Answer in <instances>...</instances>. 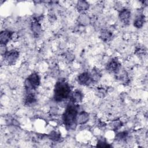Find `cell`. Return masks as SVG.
Returning <instances> with one entry per match:
<instances>
[{"label":"cell","instance_id":"15","mask_svg":"<svg viewBox=\"0 0 148 148\" xmlns=\"http://www.w3.org/2000/svg\"><path fill=\"white\" fill-rule=\"evenodd\" d=\"M112 35V33L110 31H108L106 29L103 30L101 32V39L103 41H105V42L108 41V40H109L110 39Z\"/></svg>","mask_w":148,"mask_h":148},{"label":"cell","instance_id":"20","mask_svg":"<svg viewBox=\"0 0 148 148\" xmlns=\"http://www.w3.org/2000/svg\"><path fill=\"white\" fill-rule=\"evenodd\" d=\"M121 126V122L120 121H116L113 123V127L114 130H117Z\"/></svg>","mask_w":148,"mask_h":148},{"label":"cell","instance_id":"14","mask_svg":"<svg viewBox=\"0 0 148 148\" xmlns=\"http://www.w3.org/2000/svg\"><path fill=\"white\" fill-rule=\"evenodd\" d=\"M90 75H91L92 82H97L98 80H99L100 79V77L101 76V74L100 72L98 70V69H92Z\"/></svg>","mask_w":148,"mask_h":148},{"label":"cell","instance_id":"12","mask_svg":"<svg viewBox=\"0 0 148 148\" xmlns=\"http://www.w3.org/2000/svg\"><path fill=\"white\" fill-rule=\"evenodd\" d=\"M145 21V17L143 14L138 16L134 21V25L137 28H140L143 27Z\"/></svg>","mask_w":148,"mask_h":148},{"label":"cell","instance_id":"4","mask_svg":"<svg viewBox=\"0 0 148 148\" xmlns=\"http://www.w3.org/2000/svg\"><path fill=\"white\" fill-rule=\"evenodd\" d=\"M5 60L9 64H13L19 56V52L16 50L7 51L3 55Z\"/></svg>","mask_w":148,"mask_h":148},{"label":"cell","instance_id":"3","mask_svg":"<svg viewBox=\"0 0 148 148\" xmlns=\"http://www.w3.org/2000/svg\"><path fill=\"white\" fill-rule=\"evenodd\" d=\"M40 82V77L37 73L31 74L25 81V87L27 92H31L35 90L39 86Z\"/></svg>","mask_w":148,"mask_h":148},{"label":"cell","instance_id":"5","mask_svg":"<svg viewBox=\"0 0 148 148\" xmlns=\"http://www.w3.org/2000/svg\"><path fill=\"white\" fill-rule=\"evenodd\" d=\"M120 66L121 64L118 59L117 58H114L108 63L106 68L108 71L110 72L117 73L119 71Z\"/></svg>","mask_w":148,"mask_h":148},{"label":"cell","instance_id":"19","mask_svg":"<svg viewBox=\"0 0 148 148\" xmlns=\"http://www.w3.org/2000/svg\"><path fill=\"white\" fill-rule=\"evenodd\" d=\"M97 146L99 147H110L111 145H109L105 140H99Z\"/></svg>","mask_w":148,"mask_h":148},{"label":"cell","instance_id":"8","mask_svg":"<svg viewBox=\"0 0 148 148\" xmlns=\"http://www.w3.org/2000/svg\"><path fill=\"white\" fill-rule=\"evenodd\" d=\"M13 32L8 30H5L1 32L0 42L1 45H6L9 40L12 38Z\"/></svg>","mask_w":148,"mask_h":148},{"label":"cell","instance_id":"2","mask_svg":"<svg viewBox=\"0 0 148 148\" xmlns=\"http://www.w3.org/2000/svg\"><path fill=\"white\" fill-rule=\"evenodd\" d=\"M71 93V87L65 80L58 81L54 86V99L57 102L66 99Z\"/></svg>","mask_w":148,"mask_h":148},{"label":"cell","instance_id":"9","mask_svg":"<svg viewBox=\"0 0 148 148\" xmlns=\"http://www.w3.org/2000/svg\"><path fill=\"white\" fill-rule=\"evenodd\" d=\"M31 30L35 37H38L41 33V25L36 18H34V21L31 23Z\"/></svg>","mask_w":148,"mask_h":148},{"label":"cell","instance_id":"6","mask_svg":"<svg viewBox=\"0 0 148 148\" xmlns=\"http://www.w3.org/2000/svg\"><path fill=\"white\" fill-rule=\"evenodd\" d=\"M77 81L80 84L82 85H88L92 82L90 73L88 72H84L80 74L77 77Z\"/></svg>","mask_w":148,"mask_h":148},{"label":"cell","instance_id":"11","mask_svg":"<svg viewBox=\"0 0 148 148\" xmlns=\"http://www.w3.org/2000/svg\"><path fill=\"white\" fill-rule=\"evenodd\" d=\"M36 101V97L35 95V94L31 91V92H27V95L25 98V104L27 106H30L33 105L34 103H35Z\"/></svg>","mask_w":148,"mask_h":148},{"label":"cell","instance_id":"18","mask_svg":"<svg viewBox=\"0 0 148 148\" xmlns=\"http://www.w3.org/2000/svg\"><path fill=\"white\" fill-rule=\"evenodd\" d=\"M127 135H128V134L127 132H125V131L121 132L117 134L116 139L119 140H124L127 138Z\"/></svg>","mask_w":148,"mask_h":148},{"label":"cell","instance_id":"7","mask_svg":"<svg viewBox=\"0 0 148 148\" xmlns=\"http://www.w3.org/2000/svg\"><path fill=\"white\" fill-rule=\"evenodd\" d=\"M120 21L124 24H128L131 17V12L128 9H122L119 15Z\"/></svg>","mask_w":148,"mask_h":148},{"label":"cell","instance_id":"1","mask_svg":"<svg viewBox=\"0 0 148 148\" xmlns=\"http://www.w3.org/2000/svg\"><path fill=\"white\" fill-rule=\"evenodd\" d=\"M78 106L74 104L69 105L62 115V120L66 128L74 130L76 127L78 114Z\"/></svg>","mask_w":148,"mask_h":148},{"label":"cell","instance_id":"13","mask_svg":"<svg viewBox=\"0 0 148 148\" xmlns=\"http://www.w3.org/2000/svg\"><path fill=\"white\" fill-rule=\"evenodd\" d=\"M88 119H89L88 114L86 112L83 111L80 112L79 115H77V121L80 124H85L88 121Z\"/></svg>","mask_w":148,"mask_h":148},{"label":"cell","instance_id":"17","mask_svg":"<svg viewBox=\"0 0 148 148\" xmlns=\"http://www.w3.org/2000/svg\"><path fill=\"white\" fill-rule=\"evenodd\" d=\"M49 138H50V139L54 140V141H58L60 139L61 136L60 134L57 133L56 131H52L50 134H49Z\"/></svg>","mask_w":148,"mask_h":148},{"label":"cell","instance_id":"10","mask_svg":"<svg viewBox=\"0 0 148 148\" xmlns=\"http://www.w3.org/2000/svg\"><path fill=\"white\" fill-rule=\"evenodd\" d=\"M83 98V94L80 90L75 91L71 96L70 101L72 103H78L82 102Z\"/></svg>","mask_w":148,"mask_h":148},{"label":"cell","instance_id":"16","mask_svg":"<svg viewBox=\"0 0 148 148\" xmlns=\"http://www.w3.org/2000/svg\"><path fill=\"white\" fill-rule=\"evenodd\" d=\"M77 7L79 11H84L88 8V4L86 1H80L78 2Z\"/></svg>","mask_w":148,"mask_h":148}]
</instances>
